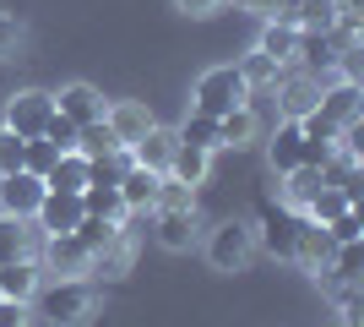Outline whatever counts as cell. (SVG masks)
<instances>
[{"label": "cell", "mask_w": 364, "mask_h": 327, "mask_svg": "<svg viewBox=\"0 0 364 327\" xmlns=\"http://www.w3.org/2000/svg\"><path fill=\"white\" fill-rule=\"evenodd\" d=\"M332 234L321 229V224H310V218H304L299 224V240H294V262L304 267V273H310V279H321V273H326V262H332Z\"/></svg>", "instance_id": "17"}, {"label": "cell", "mask_w": 364, "mask_h": 327, "mask_svg": "<svg viewBox=\"0 0 364 327\" xmlns=\"http://www.w3.org/2000/svg\"><path fill=\"white\" fill-rule=\"evenodd\" d=\"M196 104L191 109H201V115H228V109H240V104H250V82L240 77V66H207L196 77Z\"/></svg>", "instance_id": "3"}, {"label": "cell", "mask_w": 364, "mask_h": 327, "mask_svg": "<svg viewBox=\"0 0 364 327\" xmlns=\"http://www.w3.org/2000/svg\"><path fill=\"white\" fill-rule=\"evenodd\" d=\"M174 6H180L185 16H218L228 6V0H174Z\"/></svg>", "instance_id": "39"}, {"label": "cell", "mask_w": 364, "mask_h": 327, "mask_svg": "<svg viewBox=\"0 0 364 327\" xmlns=\"http://www.w3.org/2000/svg\"><path fill=\"white\" fill-rule=\"evenodd\" d=\"M38 256H16V262H0V300H22L28 306L38 295Z\"/></svg>", "instance_id": "20"}, {"label": "cell", "mask_w": 364, "mask_h": 327, "mask_svg": "<svg viewBox=\"0 0 364 327\" xmlns=\"http://www.w3.org/2000/svg\"><path fill=\"white\" fill-rule=\"evenodd\" d=\"M316 109L326 115V120H337L343 131H348V125H359V109H364V98H359V82H353V77H343V82H321V98H316Z\"/></svg>", "instance_id": "12"}, {"label": "cell", "mask_w": 364, "mask_h": 327, "mask_svg": "<svg viewBox=\"0 0 364 327\" xmlns=\"http://www.w3.org/2000/svg\"><path fill=\"white\" fill-rule=\"evenodd\" d=\"M158 207H196V186H180V180H158ZM152 207V213H158Z\"/></svg>", "instance_id": "35"}, {"label": "cell", "mask_w": 364, "mask_h": 327, "mask_svg": "<svg viewBox=\"0 0 364 327\" xmlns=\"http://www.w3.org/2000/svg\"><path fill=\"white\" fill-rule=\"evenodd\" d=\"M33 224H38V234H71L82 224V191H44Z\"/></svg>", "instance_id": "9"}, {"label": "cell", "mask_w": 364, "mask_h": 327, "mask_svg": "<svg viewBox=\"0 0 364 327\" xmlns=\"http://www.w3.org/2000/svg\"><path fill=\"white\" fill-rule=\"evenodd\" d=\"M337 11H343L337 0H283V6H277V16L294 22L299 33H332Z\"/></svg>", "instance_id": "18"}, {"label": "cell", "mask_w": 364, "mask_h": 327, "mask_svg": "<svg viewBox=\"0 0 364 327\" xmlns=\"http://www.w3.org/2000/svg\"><path fill=\"white\" fill-rule=\"evenodd\" d=\"M22 147H28V142L16 137V131H6V125H0V175L22 170Z\"/></svg>", "instance_id": "37"}, {"label": "cell", "mask_w": 364, "mask_h": 327, "mask_svg": "<svg viewBox=\"0 0 364 327\" xmlns=\"http://www.w3.org/2000/svg\"><path fill=\"white\" fill-rule=\"evenodd\" d=\"M158 180H164V175L131 164V170L120 175V202H125V213H152V207H158Z\"/></svg>", "instance_id": "21"}, {"label": "cell", "mask_w": 364, "mask_h": 327, "mask_svg": "<svg viewBox=\"0 0 364 327\" xmlns=\"http://www.w3.org/2000/svg\"><path fill=\"white\" fill-rule=\"evenodd\" d=\"M131 251H136V246H131V234L120 229V234H114V240H109L104 251H92L87 273H104V279H120L125 267H131Z\"/></svg>", "instance_id": "26"}, {"label": "cell", "mask_w": 364, "mask_h": 327, "mask_svg": "<svg viewBox=\"0 0 364 327\" xmlns=\"http://www.w3.org/2000/svg\"><path fill=\"white\" fill-rule=\"evenodd\" d=\"M44 142H55L60 153H76V125L65 120V115H49V125H44Z\"/></svg>", "instance_id": "36"}, {"label": "cell", "mask_w": 364, "mask_h": 327, "mask_svg": "<svg viewBox=\"0 0 364 327\" xmlns=\"http://www.w3.org/2000/svg\"><path fill=\"white\" fill-rule=\"evenodd\" d=\"M174 131H164V125H147L125 153H131V164H141V170H152V175H168V158H174Z\"/></svg>", "instance_id": "15"}, {"label": "cell", "mask_w": 364, "mask_h": 327, "mask_svg": "<svg viewBox=\"0 0 364 327\" xmlns=\"http://www.w3.org/2000/svg\"><path fill=\"white\" fill-rule=\"evenodd\" d=\"M256 137H261V120H256V109H250V104L218 115V142H223V147H250Z\"/></svg>", "instance_id": "24"}, {"label": "cell", "mask_w": 364, "mask_h": 327, "mask_svg": "<svg viewBox=\"0 0 364 327\" xmlns=\"http://www.w3.org/2000/svg\"><path fill=\"white\" fill-rule=\"evenodd\" d=\"M49 115H55V93H44V88H22V93L6 98V120H0V125L16 131L22 142H33V137H44Z\"/></svg>", "instance_id": "4"}, {"label": "cell", "mask_w": 364, "mask_h": 327, "mask_svg": "<svg viewBox=\"0 0 364 327\" xmlns=\"http://www.w3.org/2000/svg\"><path fill=\"white\" fill-rule=\"evenodd\" d=\"M174 137L191 142V147H201V153H218V147H223V142H218V115H201V109H191V115H185Z\"/></svg>", "instance_id": "27"}, {"label": "cell", "mask_w": 364, "mask_h": 327, "mask_svg": "<svg viewBox=\"0 0 364 327\" xmlns=\"http://www.w3.org/2000/svg\"><path fill=\"white\" fill-rule=\"evenodd\" d=\"M207 262H213V273H245V267L256 262V229L250 224H240V218H223L218 229H207Z\"/></svg>", "instance_id": "2"}, {"label": "cell", "mask_w": 364, "mask_h": 327, "mask_svg": "<svg viewBox=\"0 0 364 327\" xmlns=\"http://www.w3.org/2000/svg\"><path fill=\"white\" fill-rule=\"evenodd\" d=\"M321 186H326V175H321L316 164H299V170L283 175V202H289V207H304Z\"/></svg>", "instance_id": "29"}, {"label": "cell", "mask_w": 364, "mask_h": 327, "mask_svg": "<svg viewBox=\"0 0 364 327\" xmlns=\"http://www.w3.org/2000/svg\"><path fill=\"white\" fill-rule=\"evenodd\" d=\"M55 115H65L71 125H87V120H104V93L92 82H71L55 93Z\"/></svg>", "instance_id": "16"}, {"label": "cell", "mask_w": 364, "mask_h": 327, "mask_svg": "<svg viewBox=\"0 0 364 327\" xmlns=\"http://www.w3.org/2000/svg\"><path fill=\"white\" fill-rule=\"evenodd\" d=\"M44 234L33 218H6L0 213V262H16V256H38Z\"/></svg>", "instance_id": "19"}, {"label": "cell", "mask_w": 364, "mask_h": 327, "mask_svg": "<svg viewBox=\"0 0 364 327\" xmlns=\"http://www.w3.org/2000/svg\"><path fill=\"white\" fill-rule=\"evenodd\" d=\"M33 322V306L22 300H0V327H28Z\"/></svg>", "instance_id": "38"}, {"label": "cell", "mask_w": 364, "mask_h": 327, "mask_svg": "<svg viewBox=\"0 0 364 327\" xmlns=\"http://www.w3.org/2000/svg\"><path fill=\"white\" fill-rule=\"evenodd\" d=\"M256 49L267 55V61H277V66H294V55H299V28H294V22H283V16H267V28H261Z\"/></svg>", "instance_id": "22"}, {"label": "cell", "mask_w": 364, "mask_h": 327, "mask_svg": "<svg viewBox=\"0 0 364 327\" xmlns=\"http://www.w3.org/2000/svg\"><path fill=\"white\" fill-rule=\"evenodd\" d=\"M267 164H272V175H289L299 164H310V142H304L299 120H277L272 142H267Z\"/></svg>", "instance_id": "11"}, {"label": "cell", "mask_w": 364, "mask_h": 327, "mask_svg": "<svg viewBox=\"0 0 364 327\" xmlns=\"http://www.w3.org/2000/svg\"><path fill=\"white\" fill-rule=\"evenodd\" d=\"M326 234H332V246H353V240H364V213H359V207H343V213L326 224Z\"/></svg>", "instance_id": "32"}, {"label": "cell", "mask_w": 364, "mask_h": 327, "mask_svg": "<svg viewBox=\"0 0 364 327\" xmlns=\"http://www.w3.org/2000/svg\"><path fill=\"white\" fill-rule=\"evenodd\" d=\"M158 246L164 251H191L201 240V213L196 207H158Z\"/></svg>", "instance_id": "10"}, {"label": "cell", "mask_w": 364, "mask_h": 327, "mask_svg": "<svg viewBox=\"0 0 364 327\" xmlns=\"http://www.w3.org/2000/svg\"><path fill=\"white\" fill-rule=\"evenodd\" d=\"M92 251L76 240V234H44V246H38V267L49 273H60V279H76V273H87Z\"/></svg>", "instance_id": "8"}, {"label": "cell", "mask_w": 364, "mask_h": 327, "mask_svg": "<svg viewBox=\"0 0 364 327\" xmlns=\"http://www.w3.org/2000/svg\"><path fill=\"white\" fill-rule=\"evenodd\" d=\"M44 186L49 191H82V186H87V158H82V153H60L55 164H49Z\"/></svg>", "instance_id": "28"}, {"label": "cell", "mask_w": 364, "mask_h": 327, "mask_svg": "<svg viewBox=\"0 0 364 327\" xmlns=\"http://www.w3.org/2000/svg\"><path fill=\"white\" fill-rule=\"evenodd\" d=\"M245 11H261V16H277V6H283V0H240Z\"/></svg>", "instance_id": "40"}, {"label": "cell", "mask_w": 364, "mask_h": 327, "mask_svg": "<svg viewBox=\"0 0 364 327\" xmlns=\"http://www.w3.org/2000/svg\"><path fill=\"white\" fill-rule=\"evenodd\" d=\"M299 224L304 213L289 202H261V229H256V246H267L272 256H283V262H294V240H299Z\"/></svg>", "instance_id": "5"}, {"label": "cell", "mask_w": 364, "mask_h": 327, "mask_svg": "<svg viewBox=\"0 0 364 327\" xmlns=\"http://www.w3.org/2000/svg\"><path fill=\"white\" fill-rule=\"evenodd\" d=\"M213 175V153H201L191 142H174V158H168V180H180V186H201Z\"/></svg>", "instance_id": "23"}, {"label": "cell", "mask_w": 364, "mask_h": 327, "mask_svg": "<svg viewBox=\"0 0 364 327\" xmlns=\"http://www.w3.org/2000/svg\"><path fill=\"white\" fill-rule=\"evenodd\" d=\"M22 44H28V28H22L16 16L0 11V61H16V55H22Z\"/></svg>", "instance_id": "34"}, {"label": "cell", "mask_w": 364, "mask_h": 327, "mask_svg": "<svg viewBox=\"0 0 364 327\" xmlns=\"http://www.w3.org/2000/svg\"><path fill=\"white\" fill-rule=\"evenodd\" d=\"M343 207H353V202H348V191H343V186H321L316 197H310V202L299 207V213L310 218V224H321V229H326V224H332V218L343 213Z\"/></svg>", "instance_id": "30"}, {"label": "cell", "mask_w": 364, "mask_h": 327, "mask_svg": "<svg viewBox=\"0 0 364 327\" xmlns=\"http://www.w3.org/2000/svg\"><path fill=\"white\" fill-rule=\"evenodd\" d=\"M104 125L114 131L120 147H131V142H136L147 125H158V120H152V109L141 104V98H114V104H104Z\"/></svg>", "instance_id": "13"}, {"label": "cell", "mask_w": 364, "mask_h": 327, "mask_svg": "<svg viewBox=\"0 0 364 327\" xmlns=\"http://www.w3.org/2000/svg\"><path fill=\"white\" fill-rule=\"evenodd\" d=\"M272 93H277V115H283V120H304L321 98V77H310V71H283V77L272 82Z\"/></svg>", "instance_id": "6"}, {"label": "cell", "mask_w": 364, "mask_h": 327, "mask_svg": "<svg viewBox=\"0 0 364 327\" xmlns=\"http://www.w3.org/2000/svg\"><path fill=\"white\" fill-rule=\"evenodd\" d=\"M28 306H38V316H44L49 327H87L92 316H98V284L92 279H55V284H38V295L28 300Z\"/></svg>", "instance_id": "1"}, {"label": "cell", "mask_w": 364, "mask_h": 327, "mask_svg": "<svg viewBox=\"0 0 364 327\" xmlns=\"http://www.w3.org/2000/svg\"><path fill=\"white\" fill-rule=\"evenodd\" d=\"M55 158H60V147H55V142L33 137L28 147H22V170H28V175H38V180H44V175H49V164H55Z\"/></svg>", "instance_id": "33"}, {"label": "cell", "mask_w": 364, "mask_h": 327, "mask_svg": "<svg viewBox=\"0 0 364 327\" xmlns=\"http://www.w3.org/2000/svg\"><path fill=\"white\" fill-rule=\"evenodd\" d=\"M234 66H240V77L250 82V93H256V88H272V82L283 77V66H277V61H267L261 49H250V55H245V61H234Z\"/></svg>", "instance_id": "31"}, {"label": "cell", "mask_w": 364, "mask_h": 327, "mask_svg": "<svg viewBox=\"0 0 364 327\" xmlns=\"http://www.w3.org/2000/svg\"><path fill=\"white\" fill-rule=\"evenodd\" d=\"M44 180L28 170H11V175H0V213L6 218H33L38 213V202H44Z\"/></svg>", "instance_id": "7"}, {"label": "cell", "mask_w": 364, "mask_h": 327, "mask_svg": "<svg viewBox=\"0 0 364 327\" xmlns=\"http://www.w3.org/2000/svg\"><path fill=\"white\" fill-rule=\"evenodd\" d=\"M82 213L87 218H109V224H125V202H120V186H82Z\"/></svg>", "instance_id": "25"}, {"label": "cell", "mask_w": 364, "mask_h": 327, "mask_svg": "<svg viewBox=\"0 0 364 327\" xmlns=\"http://www.w3.org/2000/svg\"><path fill=\"white\" fill-rule=\"evenodd\" d=\"M343 55H348V49L337 44L332 33H299V55H294V66L310 71V77H326V71H337Z\"/></svg>", "instance_id": "14"}]
</instances>
